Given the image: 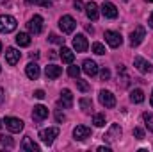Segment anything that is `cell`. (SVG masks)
Here are the masks:
<instances>
[{
	"mask_svg": "<svg viewBox=\"0 0 153 152\" xmlns=\"http://www.w3.org/2000/svg\"><path fill=\"white\" fill-rule=\"evenodd\" d=\"M93 52L98 54V56H103L105 54V47L102 43H93Z\"/></svg>",
	"mask_w": 153,
	"mask_h": 152,
	"instance_id": "cell-30",
	"label": "cell"
},
{
	"mask_svg": "<svg viewBox=\"0 0 153 152\" xmlns=\"http://www.w3.org/2000/svg\"><path fill=\"white\" fill-rule=\"evenodd\" d=\"M73 136H75V140H78V141L87 140L91 136V129L85 127V125H76L75 129H73Z\"/></svg>",
	"mask_w": 153,
	"mask_h": 152,
	"instance_id": "cell-13",
	"label": "cell"
},
{
	"mask_svg": "<svg viewBox=\"0 0 153 152\" xmlns=\"http://www.w3.org/2000/svg\"><path fill=\"white\" fill-rule=\"evenodd\" d=\"M144 38H146V31H144V27L139 25V27H135V29L130 32V45H132V47H139Z\"/></svg>",
	"mask_w": 153,
	"mask_h": 152,
	"instance_id": "cell-4",
	"label": "cell"
},
{
	"mask_svg": "<svg viewBox=\"0 0 153 152\" xmlns=\"http://www.w3.org/2000/svg\"><path fill=\"white\" fill-rule=\"evenodd\" d=\"M61 59H62V63L71 65V63H73V59H75L73 50H71V48H68V47H62V48H61Z\"/></svg>",
	"mask_w": 153,
	"mask_h": 152,
	"instance_id": "cell-21",
	"label": "cell"
},
{
	"mask_svg": "<svg viewBox=\"0 0 153 152\" xmlns=\"http://www.w3.org/2000/svg\"><path fill=\"white\" fill-rule=\"evenodd\" d=\"M80 108L84 111H91L93 109V100L91 99H80Z\"/></svg>",
	"mask_w": 153,
	"mask_h": 152,
	"instance_id": "cell-28",
	"label": "cell"
},
{
	"mask_svg": "<svg viewBox=\"0 0 153 152\" xmlns=\"http://www.w3.org/2000/svg\"><path fill=\"white\" fill-rule=\"evenodd\" d=\"M73 5H75V9H76V11H82V7H84L82 0H75V2H73Z\"/></svg>",
	"mask_w": 153,
	"mask_h": 152,
	"instance_id": "cell-38",
	"label": "cell"
},
{
	"mask_svg": "<svg viewBox=\"0 0 153 152\" xmlns=\"http://www.w3.org/2000/svg\"><path fill=\"white\" fill-rule=\"evenodd\" d=\"M59 27H61V31L64 32V34H70V32H73L76 27V22L73 16H70V14H66V16H62L61 20H59Z\"/></svg>",
	"mask_w": 153,
	"mask_h": 152,
	"instance_id": "cell-3",
	"label": "cell"
},
{
	"mask_svg": "<svg viewBox=\"0 0 153 152\" xmlns=\"http://www.w3.org/2000/svg\"><path fill=\"white\" fill-rule=\"evenodd\" d=\"M25 74L29 79H32V81H36L41 74V70H39V65L38 63H29L27 66H25Z\"/></svg>",
	"mask_w": 153,
	"mask_h": 152,
	"instance_id": "cell-16",
	"label": "cell"
},
{
	"mask_svg": "<svg viewBox=\"0 0 153 152\" xmlns=\"http://www.w3.org/2000/svg\"><path fill=\"white\" fill-rule=\"evenodd\" d=\"M4 123H5V127H7L11 132H20V131L23 129V122H22L20 118H14V116H7V118L4 120Z\"/></svg>",
	"mask_w": 153,
	"mask_h": 152,
	"instance_id": "cell-5",
	"label": "cell"
},
{
	"mask_svg": "<svg viewBox=\"0 0 153 152\" xmlns=\"http://www.w3.org/2000/svg\"><path fill=\"white\" fill-rule=\"evenodd\" d=\"M78 74H80V68H78L76 65H71V66L68 68V75H70V77L76 79V77H78Z\"/></svg>",
	"mask_w": 153,
	"mask_h": 152,
	"instance_id": "cell-31",
	"label": "cell"
},
{
	"mask_svg": "<svg viewBox=\"0 0 153 152\" xmlns=\"http://www.w3.org/2000/svg\"><path fill=\"white\" fill-rule=\"evenodd\" d=\"M16 43H18L20 47H29V45H30V36H29L27 32H20V34L16 36Z\"/></svg>",
	"mask_w": 153,
	"mask_h": 152,
	"instance_id": "cell-24",
	"label": "cell"
},
{
	"mask_svg": "<svg viewBox=\"0 0 153 152\" xmlns=\"http://www.w3.org/2000/svg\"><path fill=\"white\" fill-rule=\"evenodd\" d=\"M48 39H50L52 43H59V45H62V43H64V38H61V36H57V34H50Z\"/></svg>",
	"mask_w": 153,
	"mask_h": 152,
	"instance_id": "cell-33",
	"label": "cell"
},
{
	"mask_svg": "<svg viewBox=\"0 0 153 152\" xmlns=\"http://www.w3.org/2000/svg\"><path fill=\"white\" fill-rule=\"evenodd\" d=\"M20 57H22V54H20L14 47H9V48L5 50V61H7V65L14 66V65L20 61Z\"/></svg>",
	"mask_w": 153,
	"mask_h": 152,
	"instance_id": "cell-11",
	"label": "cell"
},
{
	"mask_svg": "<svg viewBox=\"0 0 153 152\" xmlns=\"http://www.w3.org/2000/svg\"><path fill=\"white\" fill-rule=\"evenodd\" d=\"M55 120H57V122H64V120H66V114L61 113V111H57V113H55Z\"/></svg>",
	"mask_w": 153,
	"mask_h": 152,
	"instance_id": "cell-36",
	"label": "cell"
},
{
	"mask_svg": "<svg viewBox=\"0 0 153 152\" xmlns=\"http://www.w3.org/2000/svg\"><path fill=\"white\" fill-rule=\"evenodd\" d=\"M148 23H150V27L153 29V13H152V16H150V20H148Z\"/></svg>",
	"mask_w": 153,
	"mask_h": 152,
	"instance_id": "cell-42",
	"label": "cell"
},
{
	"mask_svg": "<svg viewBox=\"0 0 153 152\" xmlns=\"http://www.w3.org/2000/svg\"><path fill=\"white\" fill-rule=\"evenodd\" d=\"M22 149L23 150H29V152H39V145L36 141H32L29 136H25L23 141H22Z\"/></svg>",
	"mask_w": 153,
	"mask_h": 152,
	"instance_id": "cell-20",
	"label": "cell"
},
{
	"mask_svg": "<svg viewBox=\"0 0 153 152\" xmlns=\"http://www.w3.org/2000/svg\"><path fill=\"white\" fill-rule=\"evenodd\" d=\"M87 47H89V43H87V38L84 34H76L75 38H73V48H75L76 52H85Z\"/></svg>",
	"mask_w": 153,
	"mask_h": 152,
	"instance_id": "cell-12",
	"label": "cell"
},
{
	"mask_svg": "<svg viewBox=\"0 0 153 152\" xmlns=\"http://www.w3.org/2000/svg\"><path fill=\"white\" fill-rule=\"evenodd\" d=\"M30 57H32V59H38L39 54H38V52H32V54H30Z\"/></svg>",
	"mask_w": 153,
	"mask_h": 152,
	"instance_id": "cell-41",
	"label": "cell"
},
{
	"mask_svg": "<svg viewBox=\"0 0 153 152\" xmlns=\"http://www.w3.org/2000/svg\"><path fill=\"white\" fill-rule=\"evenodd\" d=\"M130 100H132L134 104H141V102H144V93H143V90H132V93H130Z\"/></svg>",
	"mask_w": 153,
	"mask_h": 152,
	"instance_id": "cell-23",
	"label": "cell"
},
{
	"mask_svg": "<svg viewBox=\"0 0 153 152\" xmlns=\"http://www.w3.org/2000/svg\"><path fill=\"white\" fill-rule=\"evenodd\" d=\"M27 4H39V5H43V7H50L52 5V2L50 0H25Z\"/></svg>",
	"mask_w": 153,
	"mask_h": 152,
	"instance_id": "cell-32",
	"label": "cell"
},
{
	"mask_svg": "<svg viewBox=\"0 0 153 152\" xmlns=\"http://www.w3.org/2000/svg\"><path fill=\"white\" fill-rule=\"evenodd\" d=\"M48 116V109L45 108V106H34V111H32V118L36 120V122H41V120H45Z\"/></svg>",
	"mask_w": 153,
	"mask_h": 152,
	"instance_id": "cell-17",
	"label": "cell"
},
{
	"mask_svg": "<svg viewBox=\"0 0 153 152\" xmlns=\"http://www.w3.org/2000/svg\"><path fill=\"white\" fill-rule=\"evenodd\" d=\"M0 127H2V120H0Z\"/></svg>",
	"mask_w": 153,
	"mask_h": 152,
	"instance_id": "cell-45",
	"label": "cell"
},
{
	"mask_svg": "<svg viewBox=\"0 0 153 152\" xmlns=\"http://www.w3.org/2000/svg\"><path fill=\"white\" fill-rule=\"evenodd\" d=\"M93 123H94L96 127H103V125H105V114H102V113L94 114V116H93Z\"/></svg>",
	"mask_w": 153,
	"mask_h": 152,
	"instance_id": "cell-26",
	"label": "cell"
},
{
	"mask_svg": "<svg viewBox=\"0 0 153 152\" xmlns=\"http://www.w3.org/2000/svg\"><path fill=\"white\" fill-rule=\"evenodd\" d=\"M82 70H84L89 77H93V75L98 74V65H96L93 59H85V61L82 63Z\"/></svg>",
	"mask_w": 153,
	"mask_h": 152,
	"instance_id": "cell-15",
	"label": "cell"
},
{
	"mask_svg": "<svg viewBox=\"0 0 153 152\" xmlns=\"http://www.w3.org/2000/svg\"><path fill=\"white\" fill-rule=\"evenodd\" d=\"M143 120H144V125L148 131H153V113H144L143 114Z\"/></svg>",
	"mask_w": 153,
	"mask_h": 152,
	"instance_id": "cell-25",
	"label": "cell"
},
{
	"mask_svg": "<svg viewBox=\"0 0 153 152\" xmlns=\"http://www.w3.org/2000/svg\"><path fill=\"white\" fill-rule=\"evenodd\" d=\"M105 41L109 43V47L117 48V47L123 43V38H121V34L116 32V31H105Z\"/></svg>",
	"mask_w": 153,
	"mask_h": 152,
	"instance_id": "cell-6",
	"label": "cell"
},
{
	"mask_svg": "<svg viewBox=\"0 0 153 152\" xmlns=\"http://www.w3.org/2000/svg\"><path fill=\"white\" fill-rule=\"evenodd\" d=\"M61 74H62L61 66H55V65H50V66H46V70H45V75H46V79H50V81L61 77Z\"/></svg>",
	"mask_w": 153,
	"mask_h": 152,
	"instance_id": "cell-18",
	"label": "cell"
},
{
	"mask_svg": "<svg viewBox=\"0 0 153 152\" xmlns=\"http://www.w3.org/2000/svg\"><path fill=\"white\" fill-rule=\"evenodd\" d=\"M0 143H2L4 147H7V149L14 147V141H13V138H11V136H5V134H2V136H0Z\"/></svg>",
	"mask_w": 153,
	"mask_h": 152,
	"instance_id": "cell-27",
	"label": "cell"
},
{
	"mask_svg": "<svg viewBox=\"0 0 153 152\" xmlns=\"http://www.w3.org/2000/svg\"><path fill=\"white\" fill-rule=\"evenodd\" d=\"M100 102H102V106H105V108H114L116 106V97L111 91L102 90V91H100Z\"/></svg>",
	"mask_w": 153,
	"mask_h": 152,
	"instance_id": "cell-9",
	"label": "cell"
},
{
	"mask_svg": "<svg viewBox=\"0 0 153 152\" xmlns=\"http://www.w3.org/2000/svg\"><path fill=\"white\" fill-rule=\"evenodd\" d=\"M16 20L11 16V14H0V32L4 34H9L13 31H16Z\"/></svg>",
	"mask_w": 153,
	"mask_h": 152,
	"instance_id": "cell-1",
	"label": "cell"
},
{
	"mask_svg": "<svg viewBox=\"0 0 153 152\" xmlns=\"http://www.w3.org/2000/svg\"><path fill=\"white\" fill-rule=\"evenodd\" d=\"M61 104H62L64 108H71V104H73V95H71L70 90H62V91H61Z\"/></svg>",
	"mask_w": 153,
	"mask_h": 152,
	"instance_id": "cell-22",
	"label": "cell"
},
{
	"mask_svg": "<svg viewBox=\"0 0 153 152\" xmlns=\"http://www.w3.org/2000/svg\"><path fill=\"white\" fill-rule=\"evenodd\" d=\"M0 70H2V66H0Z\"/></svg>",
	"mask_w": 153,
	"mask_h": 152,
	"instance_id": "cell-47",
	"label": "cell"
},
{
	"mask_svg": "<svg viewBox=\"0 0 153 152\" xmlns=\"http://www.w3.org/2000/svg\"><path fill=\"white\" fill-rule=\"evenodd\" d=\"M134 136H135L137 140H144V131L139 129V127H135V129H134Z\"/></svg>",
	"mask_w": 153,
	"mask_h": 152,
	"instance_id": "cell-34",
	"label": "cell"
},
{
	"mask_svg": "<svg viewBox=\"0 0 153 152\" xmlns=\"http://www.w3.org/2000/svg\"><path fill=\"white\" fill-rule=\"evenodd\" d=\"M27 27H29V31H30L32 34H39V32L43 31V18H41L39 14H34V16L29 20Z\"/></svg>",
	"mask_w": 153,
	"mask_h": 152,
	"instance_id": "cell-7",
	"label": "cell"
},
{
	"mask_svg": "<svg viewBox=\"0 0 153 152\" xmlns=\"http://www.w3.org/2000/svg\"><path fill=\"white\" fill-rule=\"evenodd\" d=\"M85 14H87V18L93 20V22L98 20V14H100V13H98V5H96L94 2H89V4L85 5Z\"/></svg>",
	"mask_w": 153,
	"mask_h": 152,
	"instance_id": "cell-19",
	"label": "cell"
},
{
	"mask_svg": "<svg viewBox=\"0 0 153 152\" xmlns=\"http://www.w3.org/2000/svg\"><path fill=\"white\" fill-rule=\"evenodd\" d=\"M121 134H123L121 127H119L117 123H112V125H111V129L105 132L103 140H105V141H116V140H119V138H121Z\"/></svg>",
	"mask_w": 153,
	"mask_h": 152,
	"instance_id": "cell-8",
	"label": "cell"
},
{
	"mask_svg": "<svg viewBox=\"0 0 153 152\" xmlns=\"http://www.w3.org/2000/svg\"><path fill=\"white\" fill-rule=\"evenodd\" d=\"M34 97L39 99V100H41V99H45V91H43V90H36V91H34Z\"/></svg>",
	"mask_w": 153,
	"mask_h": 152,
	"instance_id": "cell-37",
	"label": "cell"
},
{
	"mask_svg": "<svg viewBox=\"0 0 153 152\" xmlns=\"http://www.w3.org/2000/svg\"><path fill=\"white\" fill-rule=\"evenodd\" d=\"M2 104H4V90L0 88V106H2Z\"/></svg>",
	"mask_w": 153,
	"mask_h": 152,
	"instance_id": "cell-40",
	"label": "cell"
},
{
	"mask_svg": "<svg viewBox=\"0 0 153 152\" xmlns=\"http://www.w3.org/2000/svg\"><path fill=\"white\" fill-rule=\"evenodd\" d=\"M146 2H153V0H146Z\"/></svg>",
	"mask_w": 153,
	"mask_h": 152,
	"instance_id": "cell-46",
	"label": "cell"
},
{
	"mask_svg": "<svg viewBox=\"0 0 153 152\" xmlns=\"http://www.w3.org/2000/svg\"><path fill=\"white\" fill-rule=\"evenodd\" d=\"M152 108H153V91H152Z\"/></svg>",
	"mask_w": 153,
	"mask_h": 152,
	"instance_id": "cell-43",
	"label": "cell"
},
{
	"mask_svg": "<svg viewBox=\"0 0 153 152\" xmlns=\"http://www.w3.org/2000/svg\"><path fill=\"white\" fill-rule=\"evenodd\" d=\"M98 152H111L109 147H98Z\"/></svg>",
	"mask_w": 153,
	"mask_h": 152,
	"instance_id": "cell-39",
	"label": "cell"
},
{
	"mask_svg": "<svg viewBox=\"0 0 153 152\" xmlns=\"http://www.w3.org/2000/svg\"><path fill=\"white\" fill-rule=\"evenodd\" d=\"M102 13H103L105 18H111V20L117 18V7H116L112 2H103L102 4Z\"/></svg>",
	"mask_w": 153,
	"mask_h": 152,
	"instance_id": "cell-10",
	"label": "cell"
},
{
	"mask_svg": "<svg viewBox=\"0 0 153 152\" xmlns=\"http://www.w3.org/2000/svg\"><path fill=\"white\" fill-rule=\"evenodd\" d=\"M0 52H2V43H0Z\"/></svg>",
	"mask_w": 153,
	"mask_h": 152,
	"instance_id": "cell-44",
	"label": "cell"
},
{
	"mask_svg": "<svg viewBox=\"0 0 153 152\" xmlns=\"http://www.w3.org/2000/svg\"><path fill=\"white\" fill-rule=\"evenodd\" d=\"M100 77H102L103 81H109V79H111V70H109V68H103V70L100 72Z\"/></svg>",
	"mask_w": 153,
	"mask_h": 152,
	"instance_id": "cell-35",
	"label": "cell"
},
{
	"mask_svg": "<svg viewBox=\"0 0 153 152\" xmlns=\"http://www.w3.org/2000/svg\"><path fill=\"white\" fill-rule=\"evenodd\" d=\"M57 136H59V129H57V127H48V129L39 131V138H41V141L46 143V145H52Z\"/></svg>",
	"mask_w": 153,
	"mask_h": 152,
	"instance_id": "cell-2",
	"label": "cell"
},
{
	"mask_svg": "<svg viewBox=\"0 0 153 152\" xmlns=\"http://www.w3.org/2000/svg\"><path fill=\"white\" fill-rule=\"evenodd\" d=\"M134 66H135L141 74H148V72L152 70V65H150L144 57H141V56H137V57L134 59Z\"/></svg>",
	"mask_w": 153,
	"mask_h": 152,
	"instance_id": "cell-14",
	"label": "cell"
},
{
	"mask_svg": "<svg viewBox=\"0 0 153 152\" xmlns=\"http://www.w3.org/2000/svg\"><path fill=\"white\" fill-rule=\"evenodd\" d=\"M76 88H78V90H80V91H82V93H85V91H89V88H91V86H89V84H87V82H85V81H82V79H78V77H76Z\"/></svg>",
	"mask_w": 153,
	"mask_h": 152,
	"instance_id": "cell-29",
	"label": "cell"
}]
</instances>
